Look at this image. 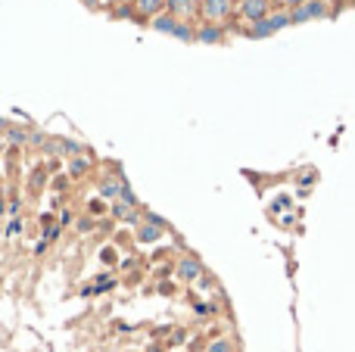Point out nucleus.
I'll return each instance as SVG.
<instances>
[{
    "label": "nucleus",
    "mask_w": 355,
    "mask_h": 352,
    "mask_svg": "<svg viewBox=\"0 0 355 352\" xmlns=\"http://www.w3.org/2000/svg\"><path fill=\"white\" fill-rule=\"evenodd\" d=\"M330 16V6L324 3V0H305L302 6H293L290 19L296 22V25H302V22H312V19H327Z\"/></svg>",
    "instance_id": "1"
},
{
    "label": "nucleus",
    "mask_w": 355,
    "mask_h": 352,
    "mask_svg": "<svg viewBox=\"0 0 355 352\" xmlns=\"http://www.w3.org/2000/svg\"><path fill=\"white\" fill-rule=\"evenodd\" d=\"M153 25H156L159 31H169V34H175V38H181V41H193V31L187 28V25H181L175 16H159Z\"/></svg>",
    "instance_id": "2"
},
{
    "label": "nucleus",
    "mask_w": 355,
    "mask_h": 352,
    "mask_svg": "<svg viewBox=\"0 0 355 352\" xmlns=\"http://www.w3.org/2000/svg\"><path fill=\"white\" fill-rule=\"evenodd\" d=\"M240 13H243V19H250L253 25H256V22L268 19V0H243Z\"/></svg>",
    "instance_id": "3"
},
{
    "label": "nucleus",
    "mask_w": 355,
    "mask_h": 352,
    "mask_svg": "<svg viewBox=\"0 0 355 352\" xmlns=\"http://www.w3.org/2000/svg\"><path fill=\"white\" fill-rule=\"evenodd\" d=\"M234 9V3L231 0H203V16L206 19H212V22H218V19H224Z\"/></svg>",
    "instance_id": "4"
},
{
    "label": "nucleus",
    "mask_w": 355,
    "mask_h": 352,
    "mask_svg": "<svg viewBox=\"0 0 355 352\" xmlns=\"http://www.w3.org/2000/svg\"><path fill=\"white\" fill-rule=\"evenodd\" d=\"M199 271H203V268H199L196 259H181V265H178V274H181L184 280H196Z\"/></svg>",
    "instance_id": "5"
},
{
    "label": "nucleus",
    "mask_w": 355,
    "mask_h": 352,
    "mask_svg": "<svg viewBox=\"0 0 355 352\" xmlns=\"http://www.w3.org/2000/svg\"><path fill=\"white\" fill-rule=\"evenodd\" d=\"M172 16H190L193 13V0H165Z\"/></svg>",
    "instance_id": "6"
},
{
    "label": "nucleus",
    "mask_w": 355,
    "mask_h": 352,
    "mask_svg": "<svg viewBox=\"0 0 355 352\" xmlns=\"http://www.w3.org/2000/svg\"><path fill=\"white\" fill-rule=\"evenodd\" d=\"M47 150H50V153H66V156H75L78 153V144H72V140H50V144H47Z\"/></svg>",
    "instance_id": "7"
},
{
    "label": "nucleus",
    "mask_w": 355,
    "mask_h": 352,
    "mask_svg": "<svg viewBox=\"0 0 355 352\" xmlns=\"http://www.w3.org/2000/svg\"><path fill=\"white\" fill-rule=\"evenodd\" d=\"M268 25H271V31H280V28L293 25V19H290V13H268Z\"/></svg>",
    "instance_id": "8"
},
{
    "label": "nucleus",
    "mask_w": 355,
    "mask_h": 352,
    "mask_svg": "<svg viewBox=\"0 0 355 352\" xmlns=\"http://www.w3.org/2000/svg\"><path fill=\"white\" fill-rule=\"evenodd\" d=\"M196 38L203 41V44H218V41H221V28H215V25H206L203 31H196Z\"/></svg>",
    "instance_id": "9"
},
{
    "label": "nucleus",
    "mask_w": 355,
    "mask_h": 352,
    "mask_svg": "<svg viewBox=\"0 0 355 352\" xmlns=\"http://www.w3.org/2000/svg\"><path fill=\"white\" fill-rule=\"evenodd\" d=\"M159 234H162V228H156V225H144L137 231V240L140 243H153V240H159Z\"/></svg>",
    "instance_id": "10"
},
{
    "label": "nucleus",
    "mask_w": 355,
    "mask_h": 352,
    "mask_svg": "<svg viewBox=\"0 0 355 352\" xmlns=\"http://www.w3.org/2000/svg\"><path fill=\"white\" fill-rule=\"evenodd\" d=\"M268 34H274V31H271V25H268V19L256 22V25L250 28V38H268Z\"/></svg>",
    "instance_id": "11"
},
{
    "label": "nucleus",
    "mask_w": 355,
    "mask_h": 352,
    "mask_svg": "<svg viewBox=\"0 0 355 352\" xmlns=\"http://www.w3.org/2000/svg\"><path fill=\"white\" fill-rule=\"evenodd\" d=\"M122 187H125V178H122V184H118V181H103L100 193L103 196H118V193H122Z\"/></svg>",
    "instance_id": "12"
},
{
    "label": "nucleus",
    "mask_w": 355,
    "mask_h": 352,
    "mask_svg": "<svg viewBox=\"0 0 355 352\" xmlns=\"http://www.w3.org/2000/svg\"><path fill=\"white\" fill-rule=\"evenodd\" d=\"M165 6V0H137V9H144V13H159Z\"/></svg>",
    "instance_id": "13"
},
{
    "label": "nucleus",
    "mask_w": 355,
    "mask_h": 352,
    "mask_svg": "<svg viewBox=\"0 0 355 352\" xmlns=\"http://www.w3.org/2000/svg\"><path fill=\"white\" fill-rule=\"evenodd\" d=\"M112 212H115L118 218H125V221H134V212H131V206H125V203H115V206H112Z\"/></svg>",
    "instance_id": "14"
},
{
    "label": "nucleus",
    "mask_w": 355,
    "mask_h": 352,
    "mask_svg": "<svg viewBox=\"0 0 355 352\" xmlns=\"http://www.w3.org/2000/svg\"><path fill=\"white\" fill-rule=\"evenodd\" d=\"M9 140H13V144H25V140H28V134L25 131H22V128H9Z\"/></svg>",
    "instance_id": "15"
},
{
    "label": "nucleus",
    "mask_w": 355,
    "mask_h": 352,
    "mask_svg": "<svg viewBox=\"0 0 355 352\" xmlns=\"http://www.w3.org/2000/svg\"><path fill=\"white\" fill-rule=\"evenodd\" d=\"M69 172H72V175H85V172H88V159H72Z\"/></svg>",
    "instance_id": "16"
},
{
    "label": "nucleus",
    "mask_w": 355,
    "mask_h": 352,
    "mask_svg": "<svg viewBox=\"0 0 355 352\" xmlns=\"http://www.w3.org/2000/svg\"><path fill=\"white\" fill-rule=\"evenodd\" d=\"M209 352H234V349H231V343H228V340H215V343L209 346Z\"/></svg>",
    "instance_id": "17"
},
{
    "label": "nucleus",
    "mask_w": 355,
    "mask_h": 352,
    "mask_svg": "<svg viewBox=\"0 0 355 352\" xmlns=\"http://www.w3.org/2000/svg\"><path fill=\"white\" fill-rule=\"evenodd\" d=\"M19 231H22V218H13L9 228H6V237H13V234H19Z\"/></svg>",
    "instance_id": "18"
},
{
    "label": "nucleus",
    "mask_w": 355,
    "mask_h": 352,
    "mask_svg": "<svg viewBox=\"0 0 355 352\" xmlns=\"http://www.w3.org/2000/svg\"><path fill=\"white\" fill-rule=\"evenodd\" d=\"M271 209H274V212H280V209H290V196H277V203L271 206Z\"/></svg>",
    "instance_id": "19"
},
{
    "label": "nucleus",
    "mask_w": 355,
    "mask_h": 352,
    "mask_svg": "<svg viewBox=\"0 0 355 352\" xmlns=\"http://www.w3.org/2000/svg\"><path fill=\"white\" fill-rule=\"evenodd\" d=\"M103 209H106V206L100 203V199H90V212H93V215H100V212H103Z\"/></svg>",
    "instance_id": "20"
},
{
    "label": "nucleus",
    "mask_w": 355,
    "mask_h": 352,
    "mask_svg": "<svg viewBox=\"0 0 355 352\" xmlns=\"http://www.w3.org/2000/svg\"><path fill=\"white\" fill-rule=\"evenodd\" d=\"M90 228H93V221H90V218H85V221L78 225V231H90Z\"/></svg>",
    "instance_id": "21"
},
{
    "label": "nucleus",
    "mask_w": 355,
    "mask_h": 352,
    "mask_svg": "<svg viewBox=\"0 0 355 352\" xmlns=\"http://www.w3.org/2000/svg\"><path fill=\"white\" fill-rule=\"evenodd\" d=\"M283 3H287V6H302L305 0H283Z\"/></svg>",
    "instance_id": "22"
},
{
    "label": "nucleus",
    "mask_w": 355,
    "mask_h": 352,
    "mask_svg": "<svg viewBox=\"0 0 355 352\" xmlns=\"http://www.w3.org/2000/svg\"><path fill=\"white\" fill-rule=\"evenodd\" d=\"M3 128H9V125H6V122H3V119H0V131H3Z\"/></svg>",
    "instance_id": "23"
},
{
    "label": "nucleus",
    "mask_w": 355,
    "mask_h": 352,
    "mask_svg": "<svg viewBox=\"0 0 355 352\" xmlns=\"http://www.w3.org/2000/svg\"><path fill=\"white\" fill-rule=\"evenodd\" d=\"M85 3H88V6H93V3H97V0H85Z\"/></svg>",
    "instance_id": "24"
},
{
    "label": "nucleus",
    "mask_w": 355,
    "mask_h": 352,
    "mask_svg": "<svg viewBox=\"0 0 355 352\" xmlns=\"http://www.w3.org/2000/svg\"><path fill=\"white\" fill-rule=\"evenodd\" d=\"M0 153H3V137H0Z\"/></svg>",
    "instance_id": "25"
}]
</instances>
